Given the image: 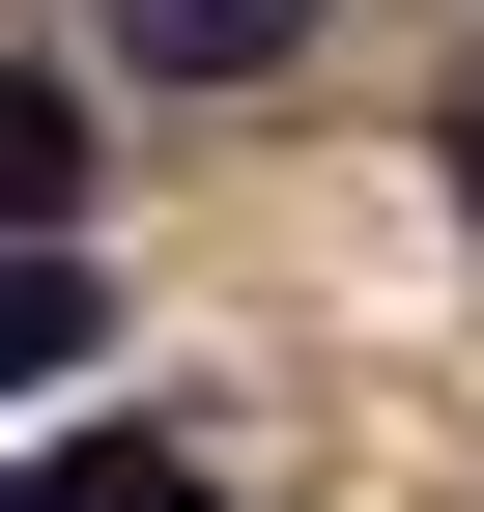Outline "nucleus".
Segmentation results:
<instances>
[{"label": "nucleus", "instance_id": "1", "mask_svg": "<svg viewBox=\"0 0 484 512\" xmlns=\"http://www.w3.org/2000/svg\"><path fill=\"white\" fill-rule=\"evenodd\" d=\"M0 228H86V86L0 57Z\"/></svg>", "mask_w": 484, "mask_h": 512}, {"label": "nucleus", "instance_id": "4", "mask_svg": "<svg viewBox=\"0 0 484 512\" xmlns=\"http://www.w3.org/2000/svg\"><path fill=\"white\" fill-rule=\"evenodd\" d=\"M57 512H228V484L171 456V427H114V456H57Z\"/></svg>", "mask_w": 484, "mask_h": 512}, {"label": "nucleus", "instance_id": "5", "mask_svg": "<svg viewBox=\"0 0 484 512\" xmlns=\"http://www.w3.org/2000/svg\"><path fill=\"white\" fill-rule=\"evenodd\" d=\"M0 512H57V484H0Z\"/></svg>", "mask_w": 484, "mask_h": 512}, {"label": "nucleus", "instance_id": "2", "mask_svg": "<svg viewBox=\"0 0 484 512\" xmlns=\"http://www.w3.org/2000/svg\"><path fill=\"white\" fill-rule=\"evenodd\" d=\"M86 342H114V285H86L57 228H0V399H29V370H86Z\"/></svg>", "mask_w": 484, "mask_h": 512}, {"label": "nucleus", "instance_id": "3", "mask_svg": "<svg viewBox=\"0 0 484 512\" xmlns=\"http://www.w3.org/2000/svg\"><path fill=\"white\" fill-rule=\"evenodd\" d=\"M285 29H314V0H114V57H171V86H257Z\"/></svg>", "mask_w": 484, "mask_h": 512}]
</instances>
